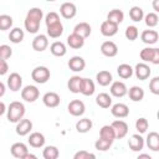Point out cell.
Masks as SVG:
<instances>
[{
	"mask_svg": "<svg viewBox=\"0 0 159 159\" xmlns=\"http://www.w3.org/2000/svg\"><path fill=\"white\" fill-rule=\"evenodd\" d=\"M42 19H43V11L40 7L30 9L24 20L25 30L30 34H37V31L40 30V24Z\"/></svg>",
	"mask_w": 159,
	"mask_h": 159,
	"instance_id": "6da1fadb",
	"label": "cell"
},
{
	"mask_svg": "<svg viewBox=\"0 0 159 159\" xmlns=\"http://www.w3.org/2000/svg\"><path fill=\"white\" fill-rule=\"evenodd\" d=\"M25 116V106L24 103L19 101H14L9 104L7 112H6V118L11 123H19L21 119H24Z\"/></svg>",
	"mask_w": 159,
	"mask_h": 159,
	"instance_id": "7a4b0ae2",
	"label": "cell"
},
{
	"mask_svg": "<svg viewBox=\"0 0 159 159\" xmlns=\"http://www.w3.org/2000/svg\"><path fill=\"white\" fill-rule=\"evenodd\" d=\"M50 77H51V72L46 66H37L31 72V78L40 84L46 83L50 80Z\"/></svg>",
	"mask_w": 159,
	"mask_h": 159,
	"instance_id": "3957f363",
	"label": "cell"
},
{
	"mask_svg": "<svg viewBox=\"0 0 159 159\" xmlns=\"http://www.w3.org/2000/svg\"><path fill=\"white\" fill-rule=\"evenodd\" d=\"M39 97H40V91H39V88H37L36 86H34V84L25 86V87L21 89V98H22L25 102L32 103V102H35Z\"/></svg>",
	"mask_w": 159,
	"mask_h": 159,
	"instance_id": "277c9868",
	"label": "cell"
},
{
	"mask_svg": "<svg viewBox=\"0 0 159 159\" xmlns=\"http://www.w3.org/2000/svg\"><path fill=\"white\" fill-rule=\"evenodd\" d=\"M67 111H68V113H70L71 116H73V117H81V116H83V113L86 112V106H84V103H83L82 101H80V99H73V101H71V102L68 103Z\"/></svg>",
	"mask_w": 159,
	"mask_h": 159,
	"instance_id": "5b68a950",
	"label": "cell"
},
{
	"mask_svg": "<svg viewBox=\"0 0 159 159\" xmlns=\"http://www.w3.org/2000/svg\"><path fill=\"white\" fill-rule=\"evenodd\" d=\"M109 92L113 97H117V98H122L124 97L125 94H128V88L125 86L124 82L122 81H114L112 82L111 84V88H109Z\"/></svg>",
	"mask_w": 159,
	"mask_h": 159,
	"instance_id": "8992f818",
	"label": "cell"
},
{
	"mask_svg": "<svg viewBox=\"0 0 159 159\" xmlns=\"http://www.w3.org/2000/svg\"><path fill=\"white\" fill-rule=\"evenodd\" d=\"M6 84H7V87H9L10 91L17 92V91L21 89V87H22V77H21V75L17 73V72L10 73V76L7 77Z\"/></svg>",
	"mask_w": 159,
	"mask_h": 159,
	"instance_id": "52a82bcc",
	"label": "cell"
},
{
	"mask_svg": "<svg viewBox=\"0 0 159 159\" xmlns=\"http://www.w3.org/2000/svg\"><path fill=\"white\" fill-rule=\"evenodd\" d=\"M111 125L113 127L114 132H116V138L117 139H122L128 134V124L127 122L122 120V119H116L111 123Z\"/></svg>",
	"mask_w": 159,
	"mask_h": 159,
	"instance_id": "ba28073f",
	"label": "cell"
},
{
	"mask_svg": "<svg viewBox=\"0 0 159 159\" xmlns=\"http://www.w3.org/2000/svg\"><path fill=\"white\" fill-rule=\"evenodd\" d=\"M46 32H47V36L51 37V39H58L62 34H63V25L61 22V20L56 21V22H52L50 25H46Z\"/></svg>",
	"mask_w": 159,
	"mask_h": 159,
	"instance_id": "9c48e42d",
	"label": "cell"
},
{
	"mask_svg": "<svg viewBox=\"0 0 159 159\" xmlns=\"http://www.w3.org/2000/svg\"><path fill=\"white\" fill-rule=\"evenodd\" d=\"M47 47H48V37H47V35L40 34V35H36L34 37V40H32V48L35 51L42 52Z\"/></svg>",
	"mask_w": 159,
	"mask_h": 159,
	"instance_id": "30bf717a",
	"label": "cell"
},
{
	"mask_svg": "<svg viewBox=\"0 0 159 159\" xmlns=\"http://www.w3.org/2000/svg\"><path fill=\"white\" fill-rule=\"evenodd\" d=\"M150 73H152L150 67H149L147 63H144V62H139V63H137L135 67H134V75H135V77H137L138 80H140V81L148 80L149 76H150Z\"/></svg>",
	"mask_w": 159,
	"mask_h": 159,
	"instance_id": "8fae6325",
	"label": "cell"
},
{
	"mask_svg": "<svg viewBox=\"0 0 159 159\" xmlns=\"http://www.w3.org/2000/svg\"><path fill=\"white\" fill-rule=\"evenodd\" d=\"M111 113L113 117L122 119V118H125L129 116V108L125 103H116L111 107Z\"/></svg>",
	"mask_w": 159,
	"mask_h": 159,
	"instance_id": "7c38bea8",
	"label": "cell"
},
{
	"mask_svg": "<svg viewBox=\"0 0 159 159\" xmlns=\"http://www.w3.org/2000/svg\"><path fill=\"white\" fill-rule=\"evenodd\" d=\"M144 144H145V139L139 133L132 134L130 138L128 139V145L133 152H140L144 148Z\"/></svg>",
	"mask_w": 159,
	"mask_h": 159,
	"instance_id": "4fadbf2b",
	"label": "cell"
},
{
	"mask_svg": "<svg viewBox=\"0 0 159 159\" xmlns=\"http://www.w3.org/2000/svg\"><path fill=\"white\" fill-rule=\"evenodd\" d=\"M10 153H11V155H12L14 158H16V159H22V158H24L27 153H30V152H29L27 145H26L25 143L17 142V143H14V144L11 145Z\"/></svg>",
	"mask_w": 159,
	"mask_h": 159,
	"instance_id": "5bb4252c",
	"label": "cell"
},
{
	"mask_svg": "<svg viewBox=\"0 0 159 159\" xmlns=\"http://www.w3.org/2000/svg\"><path fill=\"white\" fill-rule=\"evenodd\" d=\"M60 14L63 19H72L76 16L77 14V7L73 2H63L61 6H60Z\"/></svg>",
	"mask_w": 159,
	"mask_h": 159,
	"instance_id": "9a60e30c",
	"label": "cell"
},
{
	"mask_svg": "<svg viewBox=\"0 0 159 159\" xmlns=\"http://www.w3.org/2000/svg\"><path fill=\"white\" fill-rule=\"evenodd\" d=\"M118 32V25L112 22V21H108V20H104L102 24H101V34L106 37H112L114 36Z\"/></svg>",
	"mask_w": 159,
	"mask_h": 159,
	"instance_id": "2e32d148",
	"label": "cell"
},
{
	"mask_svg": "<svg viewBox=\"0 0 159 159\" xmlns=\"http://www.w3.org/2000/svg\"><path fill=\"white\" fill-rule=\"evenodd\" d=\"M42 102L48 108H56L60 104L61 98H60V96L56 92H46L42 96Z\"/></svg>",
	"mask_w": 159,
	"mask_h": 159,
	"instance_id": "e0dca14e",
	"label": "cell"
},
{
	"mask_svg": "<svg viewBox=\"0 0 159 159\" xmlns=\"http://www.w3.org/2000/svg\"><path fill=\"white\" fill-rule=\"evenodd\" d=\"M16 134L20 137H25L27 134H30V132L32 130V122L30 119H21L19 123H16Z\"/></svg>",
	"mask_w": 159,
	"mask_h": 159,
	"instance_id": "ac0fdd59",
	"label": "cell"
},
{
	"mask_svg": "<svg viewBox=\"0 0 159 159\" xmlns=\"http://www.w3.org/2000/svg\"><path fill=\"white\" fill-rule=\"evenodd\" d=\"M101 52L106 57H114L118 53V46L113 41H104L101 45Z\"/></svg>",
	"mask_w": 159,
	"mask_h": 159,
	"instance_id": "d6986e66",
	"label": "cell"
},
{
	"mask_svg": "<svg viewBox=\"0 0 159 159\" xmlns=\"http://www.w3.org/2000/svg\"><path fill=\"white\" fill-rule=\"evenodd\" d=\"M45 135L40 132H32L30 135H29V139H27V143L32 147V148H42L45 145Z\"/></svg>",
	"mask_w": 159,
	"mask_h": 159,
	"instance_id": "ffe728a7",
	"label": "cell"
},
{
	"mask_svg": "<svg viewBox=\"0 0 159 159\" xmlns=\"http://www.w3.org/2000/svg\"><path fill=\"white\" fill-rule=\"evenodd\" d=\"M68 67L73 72H81L86 67V61L81 56H73L68 60Z\"/></svg>",
	"mask_w": 159,
	"mask_h": 159,
	"instance_id": "44dd1931",
	"label": "cell"
},
{
	"mask_svg": "<svg viewBox=\"0 0 159 159\" xmlns=\"http://www.w3.org/2000/svg\"><path fill=\"white\" fill-rule=\"evenodd\" d=\"M96 81L99 86L102 87H106V86H109L112 84L113 82V77H112V73L107 70H102L99 71L97 75H96Z\"/></svg>",
	"mask_w": 159,
	"mask_h": 159,
	"instance_id": "7402d4cb",
	"label": "cell"
},
{
	"mask_svg": "<svg viewBox=\"0 0 159 159\" xmlns=\"http://www.w3.org/2000/svg\"><path fill=\"white\" fill-rule=\"evenodd\" d=\"M140 40L147 45H154L159 40V34L155 30H144L140 34Z\"/></svg>",
	"mask_w": 159,
	"mask_h": 159,
	"instance_id": "603a6c76",
	"label": "cell"
},
{
	"mask_svg": "<svg viewBox=\"0 0 159 159\" xmlns=\"http://www.w3.org/2000/svg\"><path fill=\"white\" fill-rule=\"evenodd\" d=\"M147 147L153 152H159V133L157 132H149L145 138Z\"/></svg>",
	"mask_w": 159,
	"mask_h": 159,
	"instance_id": "cb8c5ba5",
	"label": "cell"
},
{
	"mask_svg": "<svg viewBox=\"0 0 159 159\" xmlns=\"http://www.w3.org/2000/svg\"><path fill=\"white\" fill-rule=\"evenodd\" d=\"M73 32L77 34V35H80L81 37H83V39L86 40V39L91 35V32H92V27H91V25H89L88 22L82 21V22H78V24L75 26Z\"/></svg>",
	"mask_w": 159,
	"mask_h": 159,
	"instance_id": "d4e9b609",
	"label": "cell"
},
{
	"mask_svg": "<svg viewBox=\"0 0 159 159\" xmlns=\"http://www.w3.org/2000/svg\"><path fill=\"white\" fill-rule=\"evenodd\" d=\"M67 45H68L71 48H75V50L82 48V47L84 46V39L81 37L80 35L72 32V34L68 35V37H67Z\"/></svg>",
	"mask_w": 159,
	"mask_h": 159,
	"instance_id": "484cf974",
	"label": "cell"
},
{
	"mask_svg": "<svg viewBox=\"0 0 159 159\" xmlns=\"http://www.w3.org/2000/svg\"><path fill=\"white\" fill-rule=\"evenodd\" d=\"M82 81H83V77H80V76H72V77H70L68 82H67L68 89L72 93H81Z\"/></svg>",
	"mask_w": 159,
	"mask_h": 159,
	"instance_id": "4316f807",
	"label": "cell"
},
{
	"mask_svg": "<svg viewBox=\"0 0 159 159\" xmlns=\"http://www.w3.org/2000/svg\"><path fill=\"white\" fill-rule=\"evenodd\" d=\"M99 138L102 139H106V140H109V142H114L116 138V132L113 129V127L111 124H106L103 125L101 129H99Z\"/></svg>",
	"mask_w": 159,
	"mask_h": 159,
	"instance_id": "83f0119b",
	"label": "cell"
},
{
	"mask_svg": "<svg viewBox=\"0 0 159 159\" xmlns=\"http://www.w3.org/2000/svg\"><path fill=\"white\" fill-rule=\"evenodd\" d=\"M50 51H51V53H52L53 56H56V57H63V56L66 55V52H67V48H66V45H65L63 42H61V41H55V42L51 43Z\"/></svg>",
	"mask_w": 159,
	"mask_h": 159,
	"instance_id": "f1b7e54d",
	"label": "cell"
},
{
	"mask_svg": "<svg viewBox=\"0 0 159 159\" xmlns=\"http://www.w3.org/2000/svg\"><path fill=\"white\" fill-rule=\"evenodd\" d=\"M92 127H93V122L89 118H81L76 123V130L82 134L88 133L92 129Z\"/></svg>",
	"mask_w": 159,
	"mask_h": 159,
	"instance_id": "f546056e",
	"label": "cell"
},
{
	"mask_svg": "<svg viewBox=\"0 0 159 159\" xmlns=\"http://www.w3.org/2000/svg\"><path fill=\"white\" fill-rule=\"evenodd\" d=\"M96 91V86H94V82L91 80V78H86L83 77V81H82V88H81V93L86 97H89L94 93Z\"/></svg>",
	"mask_w": 159,
	"mask_h": 159,
	"instance_id": "4dcf8cb0",
	"label": "cell"
},
{
	"mask_svg": "<svg viewBox=\"0 0 159 159\" xmlns=\"http://www.w3.org/2000/svg\"><path fill=\"white\" fill-rule=\"evenodd\" d=\"M117 73L120 78L123 80H127V78H130L134 73V68L128 65V63H120L118 67H117Z\"/></svg>",
	"mask_w": 159,
	"mask_h": 159,
	"instance_id": "1f68e13d",
	"label": "cell"
},
{
	"mask_svg": "<svg viewBox=\"0 0 159 159\" xmlns=\"http://www.w3.org/2000/svg\"><path fill=\"white\" fill-rule=\"evenodd\" d=\"M144 89L139 86H133L128 89V96L133 102H140L144 98Z\"/></svg>",
	"mask_w": 159,
	"mask_h": 159,
	"instance_id": "d6a6232c",
	"label": "cell"
},
{
	"mask_svg": "<svg viewBox=\"0 0 159 159\" xmlns=\"http://www.w3.org/2000/svg\"><path fill=\"white\" fill-rule=\"evenodd\" d=\"M96 103L97 106H99L101 108H109L112 107V97L106 93V92H102L99 94H97L96 97Z\"/></svg>",
	"mask_w": 159,
	"mask_h": 159,
	"instance_id": "836d02e7",
	"label": "cell"
},
{
	"mask_svg": "<svg viewBox=\"0 0 159 159\" xmlns=\"http://www.w3.org/2000/svg\"><path fill=\"white\" fill-rule=\"evenodd\" d=\"M107 20H108V21H112V22H114V24H117V25H119V24H122L123 20H124V14H123V11L119 10V9H113V10H111V11L108 12Z\"/></svg>",
	"mask_w": 159,
	"mask_h": 159,
	"instance_id": "e575fe53",
	"label": "cell"
},
{
	"mask_svg": "<svg viewBox=\"0 0 159 159\" xmlns=\"http://www.w3.org/2000/svg\"><path fill=\"white\" fill-rule=\"evenodd\" d=\"M25 37V34H24V30L20 29V27H14L10 30V34H9V40L12 42V43H20Z\"/></svg>",
	"mask_w": 159,
	"mask_h": 159,
	"instance_id": "d590c367",
	"label": "cell"
},
{
	"mask_svg": "<svg viewBox=\"0 0 159 159\" xmlns=\"http://www.w3.org/2000/svg\"><path fill=\"white\" fill-rule=\"evenodd\" d=\"M154 55H155V47H144V48L140 51L139 57H140V60H142L144 63H147V62L153 63Z\"/></svg>",
	"mask_w": 159,
	"mask_h": 159,
	"instance_id": "8d00e7d4",
	"label": "cell"
},
{
	"mask_svg": "<svg viewBox=\"0 0 159 159\" xmlns=\"http://www.w3.org/2000/svg\"><path fill=\"white\" fill-rule=\"evenodd\" d=\"M43 159H57L60 157V150L55 145H47L42 150Z\"/></svg>",
	"mask_w": 159,
	"mask_h": 159,
	"instance_id": "74e56055",
	"label": "cell"
},
{
	"mask_svg": "<svg viewBox=\"0 0 159 159\" xmlns=\"http://www.w3.org/2000/svg\"><path fill=\"white\" fill-rule=\"evenodd\" d=\"M129 17L134 21V22H139L144 19V11L140 6H133L129 10Z\"/></svg>",
	"mask_w": 159,
	"mask_h": 159,
	"instance_id": "f35d334b",
	"label": "cell"
},
{
	"mask_svg": "<svg viewBox=\"0 0 159 159\" xmlns=\"http://www.w3.org/2000/svg\"><path fill=\"white\" fill-rule=\"evenodd\" d=\"M12 22H14L12 17L10 15H5V14L0 15V30L1 31H6V30L11 29L12 27Z\"/></svg>",
	"mask_w": 159,
	"mask_h": 159,
	"instance_id": "ab89813d",
	"label": "cell"
},
{
	"mask_svg": "<svg viewBox=\"0 0 159 159\" xmlns=\"http://www.w3.org/2000/svg\"><path fill=\"white\" fill-rule=\"evenodd\" d=\"M124 36L127 40L129 41H134L138 39L139 36V31H138V27L134 26V25H130V26H127L125 31H124Z\"/></svg>",
	"mask_w": 159,
	"mask_h": 159,
	"instance_id": "60d3db41",
	"label": "cell"
},
{
	"mask_svg": "<svg viewBox=\"0 0 159 159\" xmlns=\"http://www.w3.org/2000/svg\"><path fill=\"white\" fill-rule=\"evenodd\" d=\"M144 21H145V25L150 29V27H155L159 22V17L155 12H148L145 16H144Z\"/></svg>",
	"mask_w": 159,
	"mask_h": 159,
	"instance_id": "b9f144b4",
	"label": "cell"
},
{
	"mask_svg": "<svg viewBox=\"0 0 159 159\" xmlns=\"http://www.w3.org/2000/svg\"><path fill=\"white\" fill-rule=\"evenodd\" d=\"M148 127H149V122H148V119H147V118L140 117V118H138V119L135 120V129L138 130V133H139V134L145 133V132H147V129H148Z\"/></svg>",
	"mask_w": 159,
	"mask_h": 159,
	"instance_id": "7bdbcfd3",
	"label": "cell"
},
{
	"mask_svg": "<svg viewBox=\"0 0 159 159\" xmlns=\"http://www.w3.org/2000/svg\"><path fill=\"white\" fill-rule=\"evenodd\" d=\"M112 144H113V143L109 142V140L98 138V139L96 140V143H94V148H96L97 150H99V152H107V150L112 147Z\"/></svg>",
	"mask_w": 159,
	"mask_h": 159,
	"instance_id": "ee69618b",
	"label": "cell"
},
{
	"mask_svg": "<svg viewBox=\"0 0 159 159\" xmlns=\"http://www.w3.org/2000/svg\"><path fill=\"white\" fill-rule=\"evenodd\" d=\"M73 159H97V157L91 153V152H87V150H78L73 155Z\"/></svg>",
	"mask_w": 159,
	"mask_h": 159,
	"instance_id": "f6af8a7d",
	"label": "cell"
},
{
	"mask_svg": "<svg viewBox=\"0 0 159 159\" xmlns=\"http://www.w3.org/2000/svg\"><path fill=\"white\" fill-rule=\"evenodd\" d=\"M12 55V48L9 46V45H1L0 46V58L1 60H7L10 58Z\"/></svg>",
	"mask_w": 159,
	"mask_h": 159,
	"instance_id": "bcb514c9",
	"label": "cell"
},
{
	"mask_svg": "<svg viewBox=\"0 0 159 159\" xmlns=\"http://www.w3.org/2000/svg\"><path fill=\"white\" fill-rule=\"evenodd\" d=\"M149 91L155 94V96H159V76L157 77H153L149 82Z\"/></svg>",
	"mask_w": 159,
	"mask_h": 159,
	"instance_id": "7dc6e473",
	"label": "cell"
},
{
	"mask_svg": "<svg viewBox=\"0 0 159 159\" xmlns=\"http://www.w3.org/2000/svg\"><path fill=\"white\" fill-rule=\"evenodd\" d=\"M60 20V15L56 12V11H50L46 16H45V24L46 25H50L52 22H56Z\"/></svg>",
	"mask_w": 159,
	"mask_h": 159,
	"instance_id": "c3c4849f",
	"label": "cell"
},
{
	"mask_svg": "<svg viewBox=\"0 0 159 159\" xmlns=\"http://www.w3.org/2000/svg\"><path fill=\"white\" fill-rule=\"evenodd\" d=\"M7 71H9L7 61H5V60H0V75L4 76V75H6Z\"/></svg>",
	"mask_w": 159,
	"mask_h": 159,
	"instance_id": "681fc988",
	"label": "cell"
},
{
	"mask_svg": "<svg viewBox=\"0 0 159 159\" xmlns=\"http://www.w3.org/2000/svg\"><path fill=\"white\" fill-rule=\"evenodd\" d=\"M152 6H153V9L155 10V14L159 12V0H154V1L152 2Z\"/></svg>",
	"mask_w": 159,
	"mask_h": 159,
	"instance_id": "f907efd6",
	"label": "cell"
},
{
	"mask_svg": "<svg viewBox=\"0 0 159 159\" xmlns=\"http://www.w3.org/2000/svg\"><path fill=\"white\" fill-rule=\"evenodd\" d=\"M137 159H153V158L149 154H147V153H142V154H139L137 157Z\"/></svg>",
	"mask_w": 159,
	"mask_h": 159,
	"instance_id": "816d5d0a",
	"label": "cell"
},
{
	"mask_svg": "<svg viewBox=\"0 0 159 159\" xmlns=\"http://www.w3.org/2000/svg\"><path fill=\"white\" fill-rule=\"evenodd\" d=\"M22 159H37V157L35 154H32V153H27Z\"/></svg>",
	"mask_w": 159,
	"mask_h": 159,
	"instance_id": "f5cc1de1",
	"label": "cell"
},
{
	"mask_svg": "<svg viewBox=\"0 0 159 159\" xmlns=\"http://www.w3.org/2000/svg\"><path fill=\"white\" fill-rule=\"evenodd\" d=\"M0 107H1V109H0V114H4L5 112H7V109H6L5 103H4V102H1V103H0Z\"/></svg>",
	"mask_w": 159,
	"mask_h": 159,
	"instance_id": "db71d44e",
	"label": "cell"
},
{
	"mask_svg": "<svg viewBox=\"0 0 159 159\" xmlns=\"http://www.w3.org/2000/svg\"><path fill=\"white\" fill-rule=\"evenodd\" d=\"M4 93H5V84L1 82V83H0V97H2Z\"/></svg>",
	"mask_w": 159,
	"mask_h": 159,
	"instance_id": "11a10c76",
	"label": "cell"
},
{
	"mask_svg": "<svg viewBox=\"0 0 159 159\" xmlns=\"http://www.w3.org/2000/svg\"><path fill=\"white\" fill-rule=\"evenodd\" d=\"M157 118H158V120H159V109H158V112H157Z\"/></svg>",
	"mask_w": 159,
	"mask_h": 159,
	"instance_id": "9f6ffc18",
	"label": "cell"
}]
</instances>
